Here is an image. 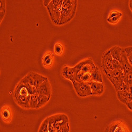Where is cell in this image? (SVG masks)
Wrapping results in <instances>:
<instances>
[{"label":"cell","mask_w":132,"mask_h":132,"mask_svg":"<svg viewBox=\"0 0 132 132\" xmlns=\"http://www.w3.org/2000/svg\"><path fill=\"white\" fill-rule=\"evenodd\" d=\"M75 91L80 97H86L93 95L89 85L88 83L77 81L72 82Z\"/></svg>","instance_id":"obj_5"},{"label":"cell","mask_w":132,"mask_h":132,"mask_svg":"<svg viewBox=\"0 0 132 132\" xmlns=\"http://www.w3.org/2000/svg\"><path fill=\"white\" fill-rule=\"evenodd\" d=\"M54 50L55 53L59 56V55L62 54L63 52V47L60 43H57L54 45Z\"/></svg>","instance_id":"obj_25"},{"label":"cell","mask_w":132,"mask_h":132,"mask_svg":"<svg viewBox=\"0 0 132 132\" xmlns=\"http://www.w3.org/2000/svg\"><path fill=\"white\" fill-rule=\"evenodd\" d=\"M112 65L113 69H123L122 64L116 60H113Z\"/></svg>","instance_id":"obj_27"},{"label":"cell","mask_w":132,"mask_h":132,"mask_svg":"<svg viewBox=\"0 0 132 132\" xmlns=\"http://www.w3.org/2000/svg\"><path fill=\"white\" fill-rule=\"evenodd\" d=\"M0 18L1 22L4 18L5 14V2L4 1H1L0 2Z\"/></svg>","instance_id":"obj_23"},{"label":"cell","mask_w":132,"mask_h":132,"mask_svg":"<svg viewBox=\"0 0 132 132\" xmlns=\"http://www.w3.org/2000/svg\"><path fill=\"white\" fill-rule=\"evenodd\" d=\"M58 132H70L69 124L67 123L64 126H63Z\"/></svg>","instance_id":"obj_30"},{"label":"cell","mask_w":132,"mask_h":132,"mask_svg":"<svg viewBox=\"0 0 132 132\" xmlns=\"http://www.w3.org/2000/svg\"><path fill=\"white\" fill-rule=\"evenodd\" d=\"M124 72L123 69H112L108 75H106L107 77L113 78L115 79H123Z\"/></svg>","instance_id":"obj_14"},{"label":"cell","mask_w":132,"mask_h":132,"mask_svg":"<svg viewBox=\"0 0 132 132\" xmlns=\"http://www.w3.org/2000/svg\"><path fill=\"white\" fill-rule=\"evenodd\" d=\"M49 132H58L61 128L69 123V118L65 114H59L47 118Z\"/></svg>","instance_id":"obj_2"},{"label":"cell","mask_w":132,"mask_h":132,"mask_svg":"<svg viewBox=\"0 0 132 132\" xmlns=\"http://www.w3.org/2000/svg\"><path fill=\"white\" fill-rule=\"evenodd\" d=\"M125 51L127 58L129 64L132 67V47H128L124 48Z\"/></svg>","instance_id":"obj_22"},{"label":"cell","mask_w":132,"mask_h":132,"mask_svg":"<svg viewBox=\"0 0 132 132\" xmlns=\"http://www.w3.org/2000/svg\"><path fill=\"white\" fill-rule=\"evenodd\" d=\"M125 105L127 106L128 108H129L130 111H132V101L126 103Z\"/></svg>","instance_id":"obj_32"},{"label":"cell","mask_w":132,"mask_h":132,"mask_svg":"<svg viewBox=\"0 0 132 132\" xmlns=\"http://www.w3.org/2000/svg\"><path fill=\"white\" fill-rule=\"evenodd\" d=\"M21 82H22L23 84H29L31 86H34V79L32 78L31 75L29 74V73L25 76L20 81Z\"/></svg>","instance_id":"obj_21"},{"label":"cell","mask_w":132,"mask_h":132,"mask_svg":"<svg viewBox=\"0 0 132 132\" xmlns=\"http://www.w3.org/2000/svg\"><path fill=\"white\" fill-rule=\"evenodd\" d=\"M63 0H52L47 6L49 15L53 22L58 25L61 13Z\"/></svg>","instance_id":"obj_3"},{"label":"cell","mask_w":132,"mask_h":132,"mask_svg":"<svg viewBox=\"0 0 132 132\" xmlns=\"http://www.w3.org/2000/svg\"><path fill=\"white\" fill-rule=\"evenodd\" d=\"M77 74L73 67L71 68L68 66L63 67L61 71V75L63 77L70 80L72 82L75 81L76 77Z\"/></svg>","instance_id":"obj_8"},{"label":"cell","mask_w":132,"mask_h":132,"mask_svg":"<svg viewBox=\"0 0 132 132\" xmlns=\"http://www.w3.org/2000/svg\"><path fill=\"white\" fill-rule=\"evenodd\" d=\"M43 65L49 67L52 63V57L50 53H47L46 54L43 58Z\"/></svg>","instance_id":"obj_20"},{"label":"cell","mask_w":132,"mask_h":132,"mask_svg":"<svg viewBox=\"0 0 132 132\" xmlns=\"http://www.w3.org/2000/svg\"><path fill=\"white\" fill-rule=\"evenodd\" d=\"M81 80H82V82H86V83H88L92 81L91 74L89 73H83Z\"/></svg>","instance_id":"obj_26"},{"label":"cell","mask_w":132,"mask_h":132,"mask_svg":"<svg viewBox=\"0 0 132 132\" xmlns=\"http://www.w3.org/2000/svg\"><path fill=\"white\" fill-rule=\"evenodd\" d=\"M92 77V81H96L99 82H103V78L101 72L98 67L96 68L92 71L90 73Z\"/></svg>","instance_id":"obj_15"},{"label":"cell","mask_w":132,"mask_h":132,"mask_svg":"<svg viewBox=\"0 0 132 132\" xmlns=\"http://www.w3.org/2000/svg\"><path fill=\"white\" fill-rule=\"evenodd\" d=\"M113 59L116 60L120 62L122 60L123 53L125 51L124 48H121L118 46H114L111 49H109Z\"/></svg>","instance_id":"obj_12"},{"label":"cell","mask_w":132,"mask_h":132,"mask_svg":"<svg viewBox=\"0 0 132 132\" xmlns=\"http://www.w3.org/2000/svg\"><path fill=\"white\" fill-rule=\"evenodd\" d=\"M51 0H48V1H47V0H45V1H44V2H43V4L45 5V6H47L49 4V3L51 2Z\"/></svg>","instance_id":"obj_33"},{"label":"cell","mask_w":132,"mask_h":132,"mask_svg":"<svg viewBox=\"0 0 132 132\" xmlns=\"http://www.w3.org/2000/svg\"><path fill=\"white\" fill-rule=\"evenodd\" d=\"M105 132H130L127 125L122 121L117 120L110 123L105 129Z\"/></svg>","instance_id":"obj_6"},{"label":"cell","mask_w":132,"mask_h":132,"mask_svg":"<svg viewBox=\"0 0 132 132\" xmlns=\"http://www.w3.org/2000/svg\"><path fill=\"white\" fill-rule=\"evenodd\" d=\"M123 81L128 86L132 85V71H130L124 74Z\"/></svg>","instance_id":"obj_19"},{"label":"cell","mask_w":132,"mask_h":132,"mask_svg":"<svg viewBox=\"0 0 132 132\" xmlns=\"http://www.w3.org/2000/svg\"><path fill=\"white\" fill-rule=\"evenodd\" d=\"M132 101V85L130 86L129 92L127 94V103Z\"/></svg>","instance_id":"obj_31"},{"label":"cell","mask_w":132,"mask_h":132,"mask_svg":"<svg viewBox=\"0 0 132 132\" xmlns=\"http://www.w3.org/2000/svg\"><path fill=\"white\" fill-rule=\"evenodd\" d=\"M113 58L109 50L105 51L102 56V64L103 70L106 74L108 75L113 69Z\"/></svg>","instance_id":"obj_7"},{"label":"cell","mask_w":132,"mask_h":132,"mask_svg":"<svg viewBox=\"0 0 132 132\" xmlns=\"http://www.w3.org/2000/svg\"><path fill=\"white\" fill-rule=\"evenodd\" d=\"M49 131V124L47 118L42 122L39 127L38 132H48Z\"/></svg>","instance_id":"obj_18"},{"label":"cell","mask_w":132,"mask_h":132,"mask_svg":"<svg viewBox=\"0 0 132 132\" xmlns=\"http://www.w3.org/2000/svg\"><path fill=\"white\" fill-rule=\"evenodd\" d=\"M50 97H48L47 96L39 94L38 96V104L37 106V108H41L43 106H45L50 100Z\"/></svg>","instance_id":"obj_16"},{"label":"cell","mask_w":132,"mask_h":132,"mask_svg":"<svg viewBox=\"0 0 132 132\" xmlns=\"http://www.w3.org/2000/svg\"><path fill=\"white\" fill-rule=\"evenodd\" d=\"M37 93L47 96L50 97L51 95V87L48 78L44 81L38 88H37Z\"/></svg>","instance_id":"obj_9"},{"label":"cell","mask_w":132,"mask_h":132,"mask_svg":"<svg viewBox=\"0 0 132 132\" xmlns=\"http://www.w3.org/2000/svg\"><path fill=\"white\" fill-rule=\"evenodd\" d=\"M120 14H122V13H121L120 12L117 11H116V10H113L109 14V15H108V17L107 18V19H112L114 17H115V16H117L119 15H120Z\"/></svg>","instance_id":"obj_29"},{"label":"cell","mask_w":132,"mask_h":132,"mask_svg":"<svg viewBox=\"0 0 132 132\" xmlns=\"http://www.w3.org/2000/svg\"><path fill=\"white\" fill-rule=\"evenodd\" d=\"M29 74L34 79V86L37 88L44 81H45L48 77L45 76H43L40 74H39L37 72H30Z\"/></svg>","instance_id":"obj_13"},{"label":"cell","mask_w":132,"mask_h":132,"mask_svg":"<svg viewBox=\"0 0 132 132\" xmlns=\"http://www.w3.org/2000/svg\"><path fill=\"white\" fill-rule=\"evenodd\" d=\"M129 6L132 12V0H130V1H129Z\"/></svg>","instance_id":"obj_34"},{"label":"cell","mask_w":132,"mask_h":132,"mask_svg":"<svg viewBox=\"0 0 132 132\" xmlns=\"http://www.w3.org/2000/svg\"><path fill=\"white\" fill-rule=\"evenodd\" d=\"M24 85H26L27 89V90H28V92H29V93L30 95H34L36 93H37V88L35 86H31L29 84H25Z\"/></svg>","instance_id":"obj_24"},{"label":"cell","mask_w":132,"mask_h":132,"mask_svg":"<svg viewBox=\"0 0 132 132\" xmlns=\"http://www.w3.org/2000/svg\"><path fill=\"white\" fill-rule=\"evenodd\" d=\"M77 7V1L76 0H63L58 25H63L70 21L75 15Z\"/></svg>","instance_id":"obj_1"},{"label":"cell","mask_w":132,"mask_h":132,"mask_svg":"<svg viewBox=\"0 0 132 132\" xmlns=\"http://www.w3.org/2000/svg\"><path fill=\"white\" fill-rule=\"evenodd\" d=\"M96 67V66L91 58L84 60L73 67L74 69L78 73L80 71H81L84 73H91Z\"/></svg>","instance_id":"obj_4"},{"label":"cell","mask_w":132,"mask_h":132,"mask_svg":"<svg viewBox=\"0 0 132 132\" xmlns=\"http://www.w3.org/2000/svg\"><path fill=\"white\" fill-rule=\"evenodd\" d=\"M92 90L93 95L100 96L103 94L104 91V86L103 82H99L96 81H90L88 83Z\"/></svg>","instance_id":"obj_10"},{"label":"cell","mask_w":132,"mask_h":132,"mask_svg":"<svg viewBox=\"0 0 132 132\" xmlns=\"http://www.w3.org/2000/svg\"><path fill=\"white\" fill-rule=\"evenodd\" d=\"M48 132H49V131H48Z\"/></svg>","instance_id":"obj_35"},{"label":"cell","mask_w":132,"mask_h":132,"mask_svg":"<svg viewBox=\"0 0 132 132\" xmlns=\"http://www.w3.org/2000/svg\"><path fill=\"white\" fill-rule=\"evenodd\" d=\"M1 115L2 120L5 123L9 124L12 121V113L10 107L7 106H4L1 111Z\"/></svg>","instance_id":"obj_11"},{"label":"cell","mask_w":132,"mask_h":132,"mask_svg":"<svg viewBox=\"0 0 132 132\" xmlns=\"http://www.w3.org/2000/svg\"><path fill=\"white\" fill-rule=\"evenodd\" d=\"M38 96L39 94L36 93L34 95H31L30 100V108L37 109L38 104Z\"/></svg>","instance_id":"obj_17"},{"label":"cell","mask_w":132,"mask_h":132,"mask_svg":"<svg viewBox=\"0 0 132 132\" xmlns=\"http://www.w3.org/2000/svg\"><path fill=\"white\" fill-rule=\"evenodd\" d=\"M122 14H120V15H119L117 16H115V17H114L112 19H107V21L109 23H111V24H116L117 23L118 21L119 20V19H120L121 16H122Z\"/></svg>","instance_id":"obj_28"}]
</instances>
